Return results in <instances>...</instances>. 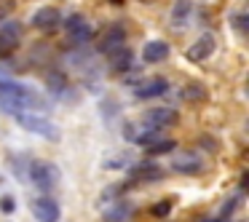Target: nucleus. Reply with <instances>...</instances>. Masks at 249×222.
Returning a JSON list of instances; mask_svg holds the SVG:
<instances>
[{
	"mask_svg": "<svg viewBox=\"0 0 249 222\" xmlns=\"http://www.w3.org/2000/svg\"><path fill=\"white\" fill-rule=\"evenodd\" d=\"M0 99H14L19 110H33V113H49L51 104L27 83L11 81V78H0Z\"/></svg>",
	"mask_w": 249,
	"mask_h": 222,
	"instance_id": "1",
	"label": "nucleus"
},
{
	"mask_svg": "<svg viewBox=\"0 0 249 222\" xmlns=\"http://www.w3.org/2000/svg\"><path fill=\"white\" fill-rule=\"evenodd\" d=\"M231 24H233V27H236L238 30V33H247V14H241V11H236V14H233V17H231Z\"/></svg>",
	"mask_w": 249,
	"mask_h": 222,
	"instance_id": "25",
	"label": "nucleus"
},
{
	"mask_svg": "<svg viewBox=\"0 0 249 222\" xmlns=\"http://www.w3.org/2000/svg\"><path fill=\"white\" fill-rule=\"evenodd\" d=\"M14 120H17L19 129L30 131V134H38L43 137V139L49 142H59V129L54 126V120H49V115L46 113H33V110H17V113L11 115Z\"/></svg>",
	"mask_w": 249,
	"mask_h": 222,
	"instance_id": "2",
	"label": "nucleus"
},
{
	"mask_svg": "<svg viewBox=\"0 0 249 222\" xmlns=\"http://www.w3.org/2000/svg\"><path fill=\"white\" fill-rule=\"evenodd\" d=\"M22 35H24L22 22H17V19H8V22H3V24H0V51L8 56L19 43H22Z\"/></svg>",
	"mask_w": 249,
	"mask_h": 222,
	"instance_id": "9",
	"label": "nucleus"
},
{
	"mask_svg": "<svg viewBox=\"0 0 249 222\" xmlns=\"http://www.w3.org/2000/svg\"><path fill=\"white\" fill-rule=\"evenodd\" d=\"M177 123H179V113L174 107H150V110L142 113V120H140V126L158 129V131L172 129V126H177Z\"/></svg>",
	"mask_w": 249,
	"mask_h": 222,
	"instance_id": "4",
	"label": "nucleus"
},
{
	"mask_svg": "<svg viewBox=\"0 0 249 222\" xmlns=\"http://www.w3.org/2000/svg\"><path fill=\"white\" fill-rule=\"evenodd\" d=\"M169 211H172V201H156V204L150 206V214L158 217V220L169 217Z\"/></svg>",
	"mask_w": 249,
	"mask_h": 222,
	"instance_id": "22",
	"label": "nucleus"
},
{
	"mask_svg": "<svg viewBox=\"0 0 249 222\" xmlns=\"http://www.w3.org/2000/svg\"><path fill=\"white\" fill-rule=\"evenodd\" d=\"M30 24H33L35 30L51 33V30H56L62 24V11H59V8H54V6H43V8H38V11L33 14Z\"/></svg>",
	"mask_w": 249,
	"mask_h": 222,
	"instance_id": "12",
	"label": "nucleus"
},
{
	"mask_svg": "<svg viewBox=\"0 0 249 222\" xmlns=\"http://www.w3.org/2000/svg\"><path fill=\"white\" fill-rule=\"evenodd\" d=\"M198 222H220V220H214V217H206V220H198Z\"/></svg>",
	"mask_w": 249,
	"mask_h": 222,
	"instance_id": "29",
	"label": "nucleus"
},
{
	"mask_svg": "<svg viewBox=\"0 0 249 222\" xmlns=\"http://www.w3.org/2000/svg\"><path fill=\"white\" fill-rule=\"evenodd\" d=\"M190 14H193V0H174L172 6V24L174 27H182V24H188Z\"/></svg>",
	"mask_w": 249,
	"mask_h": 222,
	"instance_id": "18",
	"label": "nucleus"
},
{
	"mask_svg": "<svg viewBox=\"0 0 249 222\" xmlns=\"http://www.w3.org/2000/svg\"><path fill=\"white\" fill-rule=\"evenodd\" d=\"M166 91H169V81L161 75H156V78L142 81L140 86H134V99H158Z\"/></svg>",
	"mask_w": 249,
	"mask_h": 222,
	"instance_id": "14",
	"label": "nucleus"
},
{
	"mask_svg": "<svg viewBox=\"0 0 249 222\" xmlns=\"http://www.w3.org/2000/svg\"><path fill=\"white\" fill-rule=\"evenodd\" d=\"M214 49H217V40H214V35H212V33H204V35H201V38L193 43V46H190L188 51H185V56H188V62H193V65H198V62L209 59V56L214 54Z\"/></svg>",
	"mask_w": 249,
	"mask_h": 222,
	"instance_id": "13",
	"label": "nucleus"
},
{
	"mask_svg": "<svg viewBox=\"0 0 249 222\" xmlns=\"http://www.w3.org/2000/svg\"><path fill=\"white\" fill-rule=\"evenodd\" d=\"M30 209H33V217H35L38 222H59V220H62L59 204H56V201L51 198L49 193H43V195H38V198H33Z\"/></svg>",
	"mask_w": 249,
	"mask_h": 222,
	"instance_id": "6",
	"label": "nucleus"
},
{
	"mask_svg": "<svg viewBox=\"0 0 249 222\" xmlns=\"http://www.w3.org/2000/svg\"><path fill=\"white\" fill-rule=\"evenodd\" d=\"M0 211H3V214H14V211H17V198H14V195H3V198H0Z\"/></svg>",
	"mask_w": 249,
	"mask_h": 222,
	"instance_id": "24",
	"label": "nucleus"
},
{
	"mask_svg": "<svg viewBox=\"0 0 249 222\" xmlns=\"http://www.w3.org/2000/svg\"><path fill=\"white\" fill-rule=\"evenodd\" d=\"M134 214V206L121 195V198H110L102 204V220L105 222H129Z\"/></svg>",
	"mask_w": 249,
	"mask_h": 222,
	"instance_id": "7",
	"label": "nucleus"
},
{
	"mask_svg": "<svg viewBox=\"0 0 249 222\" xmlns=\"http://www.w3.org/2000/svg\"><path fill=\"white\" fill-rule=\"evenodd\" d=\"M94 38H97V30H94L89 22H83L81 27L75 30V33H70V35H67V40H70L72 46H86V43H91Z\"/></svg>",
	"mask_w": 249,
	"mask_h": 222,
	"instance_id": "19",
	"label": "nucleus"
},
{
	"mask_svg": "<svg viewBox=\"0 0 249 222\" xmlns=\"http://www.w3.org/2000/svg\"><path fill=\"white\" fill-rule=\"evenodd\" d=\"M107 56V67L113 75H126V72L134 70V51L126 49V46H121V49H113Z\"/></svg>",
	"mask_w": 249,
	"mask_h": 222,
	"instance_id": "10",
	"label": "nucleus"
},
{
	"mask_svg": "<svg viewBox=\"0 0 249 222\" xmlns=\"http://www.w3.org/2000/svg\"><path fill=\"white\" fill-rule=\"evenodd\" d=\"M124 43H126V27H124V24H118V22H113V24L105 27L102 35H99L97 51H99V54H110L113 49H121Z\"/></svg>",
	"mask_w": 249,
	"mask_h": 222,
	"instance_id": "8",
	"label": "nucleus"
},
{
	"mask_svg": "<svg viewBox=\"0 0 249 222\" xmlns=\"http://www.w3.org/2000/svg\"><path fill=\"white\" fill-rule=\"evenodd\" d=\"M247 182H249V174L244 171V174H241V179H238V190H241V193L247 190Z\"/></svg>",
	"mask_w": 249,
	"mask_h": 222,
	"instance_id": "28",
	"label": "nucleus"
},
{
	"mask_svg": "<svg viewBox=\"0 0 249 222\" xmlns=\"http://www.w3.org/2000/svg\"><path fill=\"white\" fill-rule=\"evenodd\" d=\"M174 147H177V139H172V137H161V139H156V142H150V145L145 147V153L147 155H166V153H172Z\"/></svg>",
	"mask_w": 249,
	"mask_h": 222,
	"instance_id": "20",
	"label": "nucleus"
},
{
	"mask_svg": "<svg viewBox=\"0 0 249 222\" xmlns=\"http://www.w3.org/2000/svg\"><path fill=\"white\" fill-rule=\"evenodd\" d=\"M129 161H131L129 155H115V158H107V161H105V169H126V166H129Z\"/></svg>",
	"mask_w": 249,
	"mask_h": 222,
	"instance_id": "23",
	"label": "nucleus"
},
{
	"mask_svg": "<svg viewBox=\"0 0 249 222\" xmlns=\"http://www.w3.org/2000/svg\"><path fill=\"white\" fill-rule=\"evenodd\" d=\"M172 169L177 174H185V177H196L206 169V158L198 155V153H182L172 161Z\"/></svg>",
	"mask_w": 249,
	"mask_h": 222,
	"instance_id": "11",
	"label": "nucleus"
},
{
	"mask_svg": "<svg viewBox=\"0 0 249 222\" xmlns=\"http://www.w3.org/2000/svg\"><path fill=\"white\" fill-rule=\"evenodd\" d=\"M236 204H238V198H231V201H225V206H222V220H228V217L236 211Z\"/></svg>",
	"mask_w": 249,
	"mask_h": 222,
	"instance_id": "26",
	"label": "nucleus"
},
{
	"mask_svg": "<svg viewBox=\"0 0 249 222\" xmlns=\"http://www.w3.org/2000/svg\"><path fill=\"white\" fill-rule=\"evenodd\" d=\"M142 81H145V75H129V78H124L126 86H140Z\"/></svg>",
	"mask_w": 249,
	"mask_h": 222,
	"instance_id": "27",
	"label": "nucleus"
},
{
	"mask_svg": "<svg viewBox=\"0 0 249 222\" xmlns=\"http://www.w3.org/2000/svg\"><path fill=\"white\" fill-rule=\"evenodd\" d=\"M169 51H172V46L166 40H147L145 49H142V62L145 65H161L169 56Z\"/></svg>",
	"mask_w": 249,
	"mask_h": 222,
	"instance_id": "15",
	"label": "nucleus"
},
{
	"mask_svg": "<svg viewBox=\"0 0 249 222\" xmlns=\"http://www.w3.org/2000/svg\"><path fill=\"white\" fill-rule=\"evenodd\" d=\"M27 174H30V182H33L40 193H51V190L59 185V177H62L59 169L51 161H30Z\"/></svg>",
	"mask_w": 249,
	"mask_h": 222,
	"instance_id": "3",
	"label": "nucleus"
},
{
	"mask_svg": "<svg viewBox=\"0 0 249 222\" xmlns=\"http://www.w3.org/2000/svg\"><path fill=\"white\" fill-rule=\"evenodd\" d=\"M177 97L182 99V102H206V99H209V88L201 86V83H185L177 91Z\"/></svg>",
	"mask_w": 249,
	"mask_h": 222,
	"instance_id": "17",
	"label": "nucleus"
},
{
	"mask_svg": "<svg viewBox=\"0 0 249 222\" xmlns=\"http://www.w3.org/2000/svg\"><path fill=\"white\" fill-rule=\"evenodd\" d=\"M46 83H49V91L51 97H70L72 94V86H70V78L65 75V72H49V78H46Z\"/></svg>",
	"mask_w": 249,
	"mask_h": 222,
	"instance_id": "16",
	"label": "nucleus"
},
{
	"mask_svg": "<svg viewBox=\"0 0 249 222\" xmlns=\"http://www.w3.org/2000/svg\"><path fill=\"white\" fill-rule=\"evenodd\" d=\"M163 179V169L158 166V163H153L150 158H142V161H134L129 166V182L137 185H150V182H161Z\"/></svg>",
	"mask_w": 249,
	"mask_h": 222,
	"instance_id": "5",
	"label": "nucleus"
},
{
	"mask_svg": "<svg viewBox=\"0 0 249 222\" xmlns=\"http://www.w3.org/2000/svg\"><path fill=\"white\" fill-rule=\"evenodd\" d=\"M86 22V17H83L81 11H75V14H70V17H65L62 19V24H65V33L70 35V33H75L78 27H81V24Z\"/></svg>",
	"mask_w": 249,
	"mask_h": 222,
	"instance_id": "21",
	"label": "nucleus"
}]
</instances>
